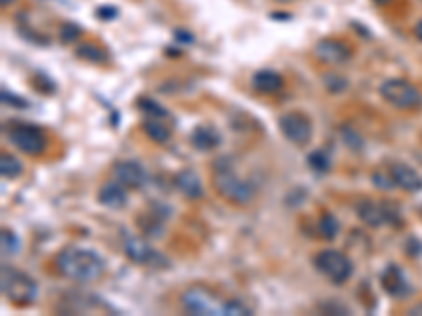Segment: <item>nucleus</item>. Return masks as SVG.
Listing matches in <instances>:
<instances>
[{"label": "nucleus", "instance_id": "473e14b6", "mask_svg": "<svg viewBox=\"0 0 422 316\" xmlns=\"http://www.w3.org/2000/svg\"><path fill=\"white\" fill-rule=\"evenodd\" d=\"M98 17L100 19H114L116 17V9L114 7H100L98 9Z\"/></svg>", "mask_w": 422, "mask_h": 316}, {"label": "nucleus", "instance_id": "20e7f679", "mask_svg": "<svg viewBox=\"0 0 422 316\" xmlns=\"http://www.w3.org/2000/svg\"><path fill=\"white\" fill-rule=\"evenodd\" d=\"M7 139L13 144L19 152L27 156H41L47 150V135L41 126L27 124V122H11L7 126Z\"/></svg>", "mask_w": 422, "mask_h": 316}, {"label": "nucleus", "instance_id": "9d476101", "mask_svg": "<svg viewBox=\"0 0 422 316\" xmlns=\"http://www.w3.org/2000/svg\"><path fill=\"white\" fill-rule=\"evenodd\" d=\"M123 253L127 256V260H131L133 264L137 266H155V268H161V266H167L169 262L161 256L159 251H155L150 247L144 238L140 236H125L123 238Z\"/></svg>", "mask_w": 422, "mask_h": 316}, {"label": "nucleus", "instance_id": "2eb2a0df", "mask_svg": "<svg viewBox=\"0 0 422 316\" xmlns=\"http://www.w3.org/2000/svg\"><path fill=\"white\" fill-rule=\"evenodd\" d=\"M173 183H175V188H177V192L182 194L186 201H201V199L205 196L203 183H201L199 175H197L192 169L177 171L175 177H173Z\"/></svg>", "mask_w": 422, "mask_h": 316}, {"label": "nucleus", "instance_id": "6ab92c4d", "mask_svg": "<svg viewBox=\"0 0 422 316\" xmlns=\"http://www.w3.org/2000/svg\"><path fill=\"white\" fill-rule=\"evenodd\" d=\"M142 129L146 133V137L155 144H167L171 139V126L165 122V118H150L146 116L142 122Z\"/></svg>", "mask_w": 422, "mask_h": 316}, {"label": "nucleus", "instance_id": "0eeeda50", "mask_svg": "<svg viewBox=\"0 0 422 316\" xmlns=\"http://www.w3.org/2000/svg\"><path fill=\"white\" fill-rule=\"evenodd\" d=\"M179 304L188 314H199V316H209V314H222L224 302L211 291L205 284H190L188 289L179 295Z\"/></svg>", "mask_w": 422, "mask_h": 316}, {"label": "nucleus", "instance_id": "aec40b11", "mask_svg": "<svg viewBox=\"0 0 422 316\" xmlns=\"http://www.w3.org/2000/svg\"><path fill=\"white\" fill-rule=\"evenodd\" d=\"M74 55L89 63H108V53L96 43H80L74 49Z\"/></svg>", "mask_w": 422, "mask_h": 316}, {"label": "nucleus", "instance_id": "4be33fe9", "mask_svg": "<svg viewBox=\"0 0 422 316\" xmlns=\"http://www.w3.org/2000/svg\"><path fill=\"white\" fill-rule=\"evenodd\" d=\"M0 173H3L5 179H15L23 173V165L19 163V158L5 152L3 156H0Z\"/></svg>", "mask_w": 422, "mask_h": 316}, {"label": "nucleus", "instance_id": "423d86ee", "mask_svg": "<svg viewBox=\"0 0 422 316\" xmlns=\"http://www.w3.org/2000/svg\"><path fill=\"white\" fill-rule=\"evenodd\" d=\"M313 264L319 274H323L329 282L344 284L353 276V262L338 249H323L313 258Z\"/></svg>", "mask_w": 422, "mask_h": 316}, {"label": "nucleus", "instance_id": "7c9ffc66", "mask_svg": "<svg viewBox=\"0 0 422 316\" xmlns=\"http://www.w3.org/2000/svg\"><path fill=\"white\" fill-rule=\"evenodd\" d=\"M175 38H177V43H182V45H192L195 43V36L188 34L186 30H177L175 32Z\"/></svg>", "mask_w": 422, "mask_h": 316}, {"label": "nucleus", "instance_id": "72a5a7b5", "mask_svg": "<svg viewBox=\"0 0 422 316\" xmlns=\"http://www.w3.org/2000/svg\"><path fill=\"white\" fill-rule=\"evenodd\" d=\"M414 36L422 43V19H420V21L416 23V27H414Z\"/></svg>", "mask_w": 422, "mask_h": 316}, {"label": "nucleus", "instance_id": "7ed1b4c3", "mask_svg": "<svg viewBox=\"0 0 422 316\" xmlns=\"http://www.w3.org/2000/svg\"><path fill=\"white\" fill-rule=\"evenodd\" d=\"M0 287H3V295L17 308L32 306L38 297V284L36 280L13 268V266H3V280H0Z\"/></svg>", "mask_w": 422, "mask_h": 316}, {"label": "nucleus", "instance_id": "393cba45", "mask_svg": "<svg viewBox=\"0 0 422 316\" xmlns=\"http://www.w3.org/2000/svg\"><path fill=\"white\" fill-rule=\"evenodd\" d=\"M309 167H311L313 171H317V173L329 171L331 161H329L327 152H323V150H313V152L309 154Z\"/></svg>", "mask_w": 422, "mask_h": 316}, {"label": "nucleus", "instance_id": "9b49d317", "mask_svg": "<svg viewBox=\"0 0 422 316\" xmlns=\"http://www.w3.org/2000/svg\"><path fill=\"white\" fill-rule=\"evenodd\" d=\"M313 55L321 63H327V66H342V63H346L353 57V51L351 47H346V43L338 38H323L313 49Z\"/></svg>", "mask_w": 422, "mask_h": 316}, {"label": "nucleus", "instance_id": "ddd939ff", "mask_svg": "<svg viewBox=\"0 0 422 316\" xmlns=\"http://www.w3.org/2000/svg\"><path fill=\"white\" fill-rule=\"evenodd\" d=\"M127 190L120 181H116L114 177L104 181L98 190V203L106 209H123L129 201Z\"/></svg>", "mask_w": 422, "mask_h": 316}, {"label": "nucleus", "instance_id": "412c9836", "mask_svg": "<svg viewBox=\"0 0 422 316\" xmlns=\"http://www.w3.org/2000/svg\"><path fill=\"white\" fill-rule=\"evenodd\" d=\"M340 232V224L338 219L331 215V213H323L317 221V234L323 238V240H334Z\"/></svg>", "mask_w": 422, "mask_h": 316}, {"label": "nucleus", "instance_id": "e433bc0d", "mask_svg": "<svg viewBox=\"0 0 422 316\" xmlns=\"http://www.w3.org/2000/svg\"><path fill=\"white\" fill-rule=\"evenodd\" d=\"M0 3H3V7H9V5L15 3V0H0Z\"/></svg>", "mask_w": 422, "mask_h": 316}, {"label": "nucleus", "instance_id": "bb28decb", "mask_svg": "<svg viewBox=\"0 0 422 316\" xmlns=\"http://www.w3.org/2000/svg\"><path fill=\"white\" fill-rule=\"evenodd\" d=\"M78 36H80V25L76 23H66L59 27V38H62V43H76Z\"/></svg>", "mask_w": 422, "mask_h": 316}, {"label": "nucleus", "instance_id": "c85d7f7f", "mask_svg": "<svg viewBox=\"0 0 422 316\" xmlns=\"http://www.w3.org/2000/svg\"><path fill=\"white\" fill-rule=\"evenodd\" d=\"M325 87L331 91V93H340L344 87H346V80L342 76H336V74H329L325 76Z\"/></svg>", "mask_w": 422, "mask_h": 316}, {"label": "nucleus", "instance_id": "c756f323", "mask_svg": "<svg viewBox=\"0 0 422 316\" xmlns=\"http://www.w3.org/2000/svg\"><path fill=\"white\" fill-rule=\"evenodd\" d=\"M3 102L9 104V106H13V108H25V106H27L25 100H19L15 93H11V91H7V89H3Z\"/></svg>", "mask_w": 422, "mask_h": 316}, {"label": "nucleus", "instance_id": "2f4dec72", "mask_svg": "<svg viewBox=\"0 0 422 316\" xmlns=\"http://www.w3.org/2000/svg\"><path fill=\"white\" fill-rule=\"evenodd\" d=\"M342 137H344V142H346V144H355V150H357V148L361 146V139H359V135H357V133H353L351 129H344V131H342Z\"/></svg>", "mask_w": 422, "mask_h": 316}, {"label": "nucleus", "instance_id": "4468645a", "mask_svg": "<svg viewBox=\"0 0 422 316\" xmlns=\"http://www.w3.org/2000/svg\"><path fill=\"white\" fill-rule=\"evenodd\" d=\"M388 173H390V179H393L395 188H401L403 192H420L422 190L420 173L406 163H393L388 167Z\"/></svg>", "mask_w": 422, "mask_h": 316}, {"label": "nucleus", "instance_id": "5701e85b", "mask_svg": "<svg viewBox=\"0 0 422 316\" xmlns=\"http://www.w3.org/2000/svg\"><path fill=\"white\" fill-rule=\"evenodd\" d=\"M0 245H3V256H5V258L17 256L19 247H21L17 234H15L11 228H3V230H0Z\"/></svg>", "mask_w": 422, "mask_h": 316}, {"label": "nucleus", "instance_id": "f03ea898", "mask_svg": "<svg viewBox=\"0 0 422 316\" xmlns=\"http://www.w3.org/2000/svg\"><path fill=\"white\" fill-rule=\"evenodd\" d=\"M214 188L226 203L234 207H247L256 199L254 183L236 175L228 158H218L214 163Z\"/></svg>", "mask_w": 422, "mask_h": 316}, {"label": "nucleus", "instance_id": "b1692460", "mask_svg": "<svg viewBox=\"0 0 422 316\" xmlns=\"http://www.w3.org/2000/svg\"><path fill=\"white\" fill-rule=\"evenodd\" d=\"M137 108L146 114V116H150V118H169V112L161 106V104H157L155 100H150V98H140L137 100Z\"/></svg>", "mask_w": 422, "mask_h": 316}, {"label": "nucleus", "instance_id": "a211bd4d", "mask_svg": "<svg viewBox=\"0 0 422 316\" xmlns=\"http://www.w3.org/2000/svg\"><path fill=\"white\" fill-rule=\"evenodd\" d=\"M220 142H222L220 133L214 129V126H205V124L197 126V129L192 131V135H190V144H192L199 152H211V150H216V148L220 146Z\"/></svg>", "mask_w": 422, "mask_h": 316}, {"label": "nucleus", "instance_id": "c9c22d12", "mask_svg": "<svg viewBox=\"0 0 422 316\" xmlns=\"http://www.w3.org/2000/svg\"><path fill=\"white\" fill-rule=\"evenodd\" d=\"M374 3H376V5H380V7H386V5L393 3V0H374Z\"/></svg>", "mask_w": 422, "mask_h": 316}, {"label": "nucleus", "instance_id": "4c0bfd02", "mask_svg": "<svg viewBox=\"0 0 422 316\" xmlns=\"http://www.w3.org/2000/svg\"><path fill=\"white\" fill-rule=\"evenodd\" d=\"M277 3H293V0H277Z\"/></svg>", "mask_w": 422, "mask_h": 316}, {"label": "nucleus", "instance_id": "cd10ccee", "mask_svg": "<svg viewBox=\"0 0 422 316\" xmlns=\"http://www.w3.org/2000/svg\"><path fill=\"white\" fill-rule=\"evenodd\" d=\"M372 179H374V185H376V188H380V190H390V188H395L393 179H390V173H388V175H384L382 171H374Z\"/></svg>", "mask_w": 422, "mask_h": 316}, {"label": "nucleus", "instance_id": "1a4fd4ad", "mask_svg": "<svg viewBox=\"0 0 422 316\" xmlns=\"http://www.w3.org/2000/svg\"><path fill=\"white\" fill-rule=\"evenodd\" d=\"M279 129L293 146H309L313 139V120L304 112H285L279 116Z\"/></svg>", "mask_w": 422, "mask_h": 316}, {"label": "nucleus", "instance_id": "f257e3e1", "mask_svg": "<svg viewBox=\"0 0 422 316\" xmlns=\"http://www.w3.org/2000/svg\"><path fill=\"white\" fill-rule=\"evenodd\" d=\"M55 270L68 280L87 284V282H96L104 276L106 264L91 249H82V247H64L57 253L55 260Z\"/></svg>", "mask_w": 422, "mask_h": 316}, {"label": "nucleus", "instance_id": "a878e982", "mask_svg": "<svg viewBox=\"0 0 422 316\" xmlns=\"http://www.w3.org/2000/svg\"><path fill=\"white\" fill-rule=\"evenodd\" d=\"M222 314H232V316H249L252 314V310L241 302V300H228V302H224V306H222Z\"/></svg>", "mask_w": 422, "mask_h": 316}, {"label": "nucleus", "instance_id": "f8f14e48", "mask_svg": "<svg viewBox=\"0 0 422 316\" xmlns=\"http://www.w3.org/2000/svg\"><path fill=\"white\" fill-rule=\"evenodd\" d=\"M112 177L123 183L125 188H129V190H140L148 181L146 169L137 161H118V163H114Z\"/></svg>", "mask_w": 422, "mask_h": 316}, {"label": "nucleus", "instance_id": "dca6fc26", "mask_svg": "<svg viewBox=\"0 0 422 316\" xmlns=\"http://www.w3.org/2000/svg\"><path fill=\"white\" fill-rule=\"evenodd\" d=\"M283 76L275 70H258L254 76H252V87L254 91L262 93V95H273V93H279L283 89Z\"/></svg>", "mask_w": 422, "mask_h": 316}, {"label": "nucleus", "instance_id": "f704fd0d", "mask_svg": "<svg viewBox=\"0 0 422 316\" xmlns=\"http://www.w3.org/2000/svg\"><path fill=\"white\" fill-rule=\"evenodd\" d=\"M410 314H422V304H418V306H414V308L410 310Z\"/></svg>", "mask_w": 422, "mask_h": 316}, {"label": "nucleus", "instance_id": "39448f33", "mask_svg": "<svg viewBox=\"0 0 422 316\" xmlns=\"http://www.w3.org/2000/svg\"><path fill=\"white\" fill-rule=\"evenodd\" d=\"M382 100L397 110H418L422 106V93L403 78H386L380 84Z\"/></svg>", "mask_w": 422, "mask_h": 316}, {"label": "nucleus", "instance_id": "6e6552de", "mask_svg": "<svg viewBox=\"0 0 422 316\" xmlns=\"http://www.w3.org/2000/svg\"><path fill=\"white\" fill-rule=\"evenodd\" d=\"M355 211H357V217L370 228H380V226L397 224L399 221V211L386 201L376 203V201L364 199L355 205Z\"/></svg>", "mask_w": 422, "mask_h": 316}, {"label": "nucleus", "instance_id": "f3484780", "mask_svg": "<svg viewBox=\"0 0 422 316\" xmlns=\"http://www.w3.org/2000/svg\"><path fill=\"white\" fill-rule=\"evenodd\" d=\"M380 282H382V289H384L386 293H390V295H395V297H399V295H403V293L410 291L408 280H406L401 268H397V266H388V268L382 272Z\"/></svg>", "mask_w": 422, "mask_h": 316}]
</instances>
